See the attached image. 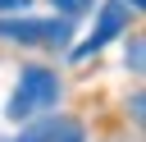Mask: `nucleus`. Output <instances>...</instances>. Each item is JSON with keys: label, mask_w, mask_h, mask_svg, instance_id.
Wrapping results in <instances>:
<instances>
[{"label": "nucleus", "mask_w": 146, "mask_h": 142, "mask_svg": "<svg viewBox=\"0 0 146 142\" xmlns=\"http://www.w3.org/2000/svg\"><path fill=\"white\" fill-rule=\"evenodd\" d=\"M128 5H132V9H141V5H146V0H128Z\"/></svg>", "instance_id": "6e6552de"}, {"label": "nucleus", "mask_w": 146, "mask_h": 142, "mask_svg": "<svg viewBox=\"0 0 146 142\" xmlns=\"http://www.w3.org/2000/svg\"><path fill=\"white\" fill-rule=\"evenodd\" d=\"M14 142H87V133H82V124H78V119H64V115H50V119L32 124L27 133H18Z\"/></svg>", "instance_id": "20e7f679"}, {"label": "nucleus", "mask_w": 146, "mask_h": 142, "mask_svg": "<svg viewBox=\"0 0 146 142\" xmlns=\"http://www.w3.org/2000/svg\"><path fill=\"white\" fill-rule=\"evenodd\" d=\"M123 27H128V9H123V0H105V9H100V23L91 27V37H87L82 46H73V55H78V60L96 55V50H100L110 37H119Z\"/></svg>", "instance_id": "7ed1b4c3"}, {"label": "nucleus", "mask_w": 146, "mask_h": 142, "mask_svg": "<svg viewBox=\"0 0 146 142\" xmlns=\"http://www.w3.org/2000/svg\"><path fill=\"white\" fill-rule=\"evenodd\" d=\"M64 14H82V9H91V0H55Z\"/></svg>", "instance_id": "423d86ee"}, {"label": "nucleus", "mask_w": 146, "mask_h": 142, "mask_svg": "<svg viewBox=\"0 0 146 142\" xmlns=\"http://www.w3.org/2000/svg\"><path fill=\"white\" fill-rule=\"evenodd\" d=\"M0 37L18 46H64L73 32L64 18H0Z\"/></svg>", "instance_id": "f03ea898"}, {"label": "nucleus", "mask_w": 146, "mask_h": 142, "mask_svg": "<svg viewBox=\"0 0 146 142\" xmlns=\"http://www.w3.org/2000/svg\"><path fill=\"white\" fill-rule=\"evenodd\" d=\"M59 101V78L50 73V69H41V64H27L23 73H18V87H14V96H9V119H32V115H41V110H50Z\"/></svg>", "instance_id": "f257e3e1"}, {"label": "nucleus", "mask_w": 146, "mask_h": 142, "mask_svg": "<svg viewBox=\"0 0 146 142\" xmlns=\"http://www.w3.org/2000/svg\"><path fill=\"white\" fill-rule=\"evenodd\" d=\"M141 60H146V50H141V41L132 37V46H128V64H132V69H141Z\"/></svg>", "instance_id": "39448f33"}, {"label": "nucleus", "mask_w": 146, "mask_h": 142, "mask_svg": "<svg viewBox=\"0 0 146 142\" xmlns=\"http://www.w3.org/2000/svg\"><path fill=\"white\" fill-rule=\"evenodd\" d=\"M32 0H0V14H23Z\"/></svg>", "instance_id": "0eeeda50"}]
</instances>
